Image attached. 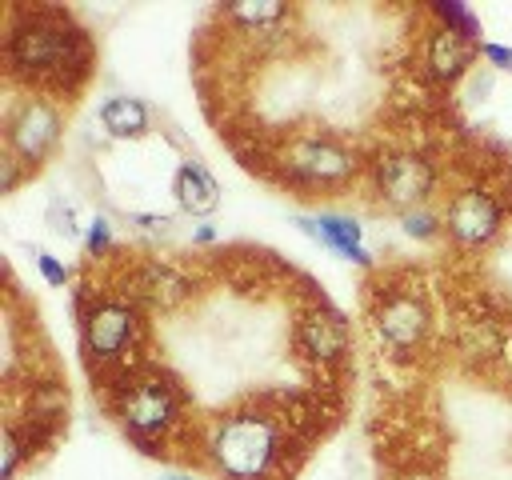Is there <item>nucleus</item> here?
Here are the masks:
<instances>
[{
    "label": "nucleus",
    "instance_id": "obj_1",
    "mask_svg": "<svg viewBox=\"0 0 512 480\" xmlns=\"http://www.w3.org/2000/svg\"><path fill=\"white\" fill-rule=\"evenodd\" d=\"M8 68L24 80H48V84H64L72 76L88 72V40L76 24H68V16L40 8L28 12L24 24H12L8 32Z\"/></svg>",
    "mask_w": 512,
    "mask_h": 480
},
{
    "label": "nucleus",
    "instance_id": "obj_2",
    "mask_svg": "<svg viewBox=\"0 0 512 480\" xmlns=\"http://www.w3.org/2000/svg\"><path fill=\"white\" fill-rule=\"evenodd\" d=\"M208 456L228 480H268L284 456V428L268 412H232L216 420Z\"/></svg>",
    "mask_w": 512,
    "mask_h": 480
},
{
    "label": "nucleus",
    "instance_id": "obj_3",
    "mask_svg": "<svg viewBox=\"0 0 512 480\" xmlns=\"http://www.w3.org/2000/svg\"><path fill=\"white\" fill-rule=\"evenodd\" d=\"M116 412H120V424L140 440V448H148V440L164 436L176 424L180 400H176L172 380H164V376H140V380H132V388H124Z\"/></svg>",
    "mask_w": 512,
    "mask_h": 480
},
{
    "label": "nucleus",
    "instance_id": "obj_4",
    "mask_svg": "<svg viewBox=\"0 0 512 480\" xmlns=\"http://www.w3.org/2000/svg\"><path fill=\"white\" fill-rule=\"evenodd\" d=\"M140 336V312L128 300L104 296L80 316V348L92 360H120Z\"/></svg>",
    "mask_w": 512,
    "mask_h": 480
},
{
    "label": "nucleus",
    "instance_id": "obj_5",
    "mask_svg": "<svg viewBox=\"0 0 512 480\" xmlns=\"http://www.w3.org/2000/svg\"><path fill=\"white\" fill-rule=\"evenodd\" d=\"M4 140H8V152L20 164H32L36 168L56 148V140H60V112H56V104H48L44 96H24L8 112Z\"/></svg>",
    "mask_w": 512,
    "mask_h": 480
},
{
    "label": "nucleus",
    "instance_id": "obj_6",
    "mask_svg": "<svg viewBox=\"0 0 512 480\" xmlns=\"http://www.w3.org/2000/svg\"><path fill=\"white\" fill-rule=\"evenodd\" d=\"M372 328H376V340L392 352V356H408L424 344L428 336V304L420 292H388L380 296L376 312H372Z\"/></svg>",
    "mask_w": 512,
    "mask_h": 480
},
{
    "label": "nucleus",
    "instance_id": "obj_7",
    "mask_svg": "<svg viewBox=\"0 0 512 480\" xmlns=\"http://www.w3.org/2000/svg\"><path fill=\"white\" fill-rule=\"evenodd\" d=\"M372 184H376V192H380L384 204H392V208H400V212H412V208H420L424 196L432 192L436 172H432V164H428L424 156H416V152H388V156H380V160L372 164Z\"/></svg>",
    "mask_w": 512,
    "mask_h": 480
},
{
    "label": "nucleus",
    "instance_id": "obj_8",
    "mask_svg": "<svg viewBox=\"0 0 512 480\" xmlns=\"http://www.w3.org/2000/svg\"><path fill=\"white\" fill-rule=\"evenodd\" d=\"M284 168L304 184H340L356 172V156L332 136H300L284 148Z\"/></svg>",
    "mask_w": 512,
    "mask_h": 480
},
{
    "label": "nucleus",
    "instance_id": "obj_9",
    "mask_svg": "<svg viewBox=\"0 0 512 480\" xmlns=\"http://www.w3.org/2000/svg\"><path fill=\"white\" fill-rule=\"evenodd\" d=\"M504 224V208L500 200L488 192V188H460L452 200H448V212H444V228L456 244L464 248H484L496 240Z\"/></svg>",
    "mask_w": 512,
    "mask_h": 480
},
{
    "label": "nucleus",
    "instance_id": "obj_10",
    "mask_svg": "<svg viewBox=\"0 0 512 480\" xmlns=\"http://www.w3.org/2000/svg\"><path fill=\"white\" fill-rule=\"evenodd\" d=\"M296 344L320 364H336L348 352V320L336 308H312L296 324Z\"/></svg>",
    "mask_w": 512,
    "mask_h": 480
},
{
    "label": "nucleus",
    "instance_id": "obj_11",
    "mask_svg": "<svg viewBox=\"0 0 512 480\" xmlns=\"http://www.w3.org/2000/svg\"><path fill=\"white\" fill-rule=\"evenodd\" d=\"M296 228L304 236H312L316 244L332 248L336 256L344 260H356V264H372L368 248H364V228L352 220V216H336V212H320V216H296Z\"/></svg>",
    "mask_w": 512,
    "mask_h": 480
},
{
    "label": "nucleus",
    "instance_id": "obj_12",
    "mask_svg": "<svg viewBox=\"0 0 512 480\" xmlns=\"http://www.w3.org/2000/svg\"><path fill=\"white\" fill-rule=\"evenodd\" d=\"M476 56H480V44H472V40H464V36L440 28V24H436V28L428 32V40H424V68H428V76L440 80V84H456V80L472 68Z\"/></svg>",
    "mask_w": 512,
    "mask_h": 480
},
{
    "label": "nucleus",
    "instance_id": "obj_13",
    "mask_svg": "<svg viewBox=\"0 0 512 480\" xmlns=\"http://www.w3.org/2000/svg\"><path fill=\"white\" fill-rule=\"evenodd\" d=\"M172 196L188 216H208L220 208V184L200 160H184L172 176Z\"/></svg>",
    "mask_w": 512,
    "mask_h": 480
},
{
    "label": "nucleus",
    "instance_id": "obj_14",
    "mask_svg": "<svg viewBox=\"0 0 512 480\" xmlns=\"http://www.w3.org/2000/svg\"><path fill=\"white\" fill-rule=\"evenodd\" d=\"M136 296H144V300H148L152 308H160V312H172V308L188 296V280H184L176 268L148 260V264L140 268V276H136Z\"/></svg>",
    "mask_w": 512,
    "mask_h": 480
},
{
    "label": "nucleus",
    "instance_id": "obj_15",
    "mask_svg": "<svg viewBox=\"0 0 512 480\" xmlns=\"http://www.w3.org/2000/svg\"><path fill=\"white\" fill-rule=\"evenodd\" d=\"M148 104L140 100V96H108L104 104H100V124H104V132L108 136H116V140H136V136H144L148 132Z\"/></svg>",
    "mask_w": 512,
    "mask_h": 480
},
{
    "label": "nucleus",
    "instance_id": "obj_16",
    "mask_svg": "<svg viewBox=\"0 0 512 480\" xmlns=\"http://www.w3.org/2000/svg\"><path fill=\"white\" fill-rule=\"evenodd\" d=\"M228 20L244 24V32H268L272 24L288 20V4H276V0H248V4H232V8H228Z\"/></svg>",
    "mask_w": 512,
    "mask_h": 480
},
{
    "label": "nucleus",
    "instance_id": "obj_17",
    "mask_svg": "<svg viewBox=\"0 0 512 480\" xmlns=\"http://www.w3.org/2000/svg\"><path fill=\"white\" fill-rule=\"evenodd\" d=\"M432 16L440 20V28H448V32H456V36L480 44V20H476V12H472L468 4H460V0H436V4H432Z\"/></svg>",
    "mask_w": 512,
    "mask_h": 480
},
{
    "label": "nucleus",
    "instance_id": "obj_18",
    "mask_svg": "<svg viewBox=\"0 0 512 480\" xmlns=\"http://www.w3.org/2000/svg\"><path fill=\"white\" fill-rule=\"evenodd\" d=\"M440 228H444V224H440L428 208H412V212H404V232H408L412 240H432Z\"/></svg>",
    "mask_w": 512,
    "mask_h": 480
},
{
    "label": "nucleus",
    "instance_id": "obj_19",
    "mask_svg": "<svg viewBox=\"0 0 512 480\" xmlns=\"http://www.w3.org/2000/svg\"><path fill=\"white\" fill-rule=\"evenodd\" d=\"M48 224H52V232L64 236V240H76V236H80L76 212H72V204H64V200H52V204H48Z\"/></svg>",
    "mask_w": 512,
    "mask_h": 480
},
{
    "label": "nucleus",
    "instance_id": "obj_20",
    "mask_svg": "<svg viewBox=\"0 0 512 480\" xmlns=\"http://www.w3.org/2000/svg\"><path fill=\"white\" fill-rule=\"evenodd\" d=\"M84 248H88V256H104V252L112 248V224H108L104 216H92V220H88Z\"/></svg>",
    "mask_w": 512,
    "mask_h": 480
},
{
    "label": "nucleus",
    "instance_id": "obj_21",
    "mask_svg": "<svg viewBox=\"0 0 512 480\" xmlns=\"http://www.w3.org/2000/svg\"><path fill=\"white\" fill-rule=\"evenodd\" d=\"M32 260H36V268H40V276L52 284V288H60V284H68V264L64 260H56L48 248H36L32 252Z\"/></svg>",
    "mask_w": 512,
    "mask_h": 480
},
{
    "label": "nucleus",
    "instance_id": "obj_22",
    "mask_svg": "<svg viewBox=\"0 0 512 480\" xmlns=\"http://www.w3.org/2000/svg\"><path fill=\"white\" fill-rule=\"evenodd\" d=\"M480 56H484L492 68H500V72H512V48H504V44H492V40H480Z\"/></svg>",
    "mask_w": 512,
    "mask_h": 480
},
{
    "label": "nucleus",
    "instance_id": "obj_23",
    "mask_svg": "<svg viewBox=\"0 0 512 480\" xmlns=\"http://www.w3.org/2000/svg\"><path fill=\"white\" fill-rule=\"evenodd\" d=\"M16 164H20V160H16L12 152H4V156H0V168H4V176H0V192H12V188H16V180H20Z\"/></svg>",
    "mask_w": 512,
    "mask_h": 480
},
{
    "label": "nucleus",
    "instance_id": "obj_24",
    "mask_svg": "<svg viewBox=\"0 0 512 480\" xmlns=\"http://www.w3.org/2000/svg\"><path fill=\"white\" fill-rule=\"evenodd\" d=\"M132 224H140L144 232H168V224H172V220H168V216H140V212H136V216H132Z\"/></svg>",
    "mask_w": 512,
    "mask_h": 480
},
{
    "label": "nucleus",
    "instance_id": "obj_25",
    "mask_svg": "<svg viewBox=\"0 0 512 480\" xmlns=\"http://www.w3.org/2000/svg\"><path fill=\"white\" fill-rule=\"evenodd\" d=\"M216 240V228L212 224H200L196 232H192V244H212Z\"/></svg>",
    "mask_w": 512,
    "mask_h": 480
},
{
    "label": "nucleus",
    "instance_id": "obj_26",
    "mask_svg": "<svg viewBox=\"0 0 512 480\" xmlns=\"http://www.w3.org/2000/svg\"><path fill=\"white\" fill-rule=\"evenodd\" d=\"M172 480H188V476H172Z\"/></svg>",
    "mask_w": 512,
    "mask_h": 480
},
{
    "label": "nucleus",
    "instance_id": "obj_27",
    "mask_svg": "<svg viewBox=\"0 0 512 480\" xmlns=\"http://www.w3.org/2000/svg\"><path fill=\"white\" fill-rule=\"evenodd\" d=\"M408 480H424V476H408Z\"/></svg>",
    "mask_w": 512,
    "mask_h": 480
}]
</instances>
